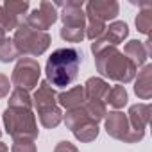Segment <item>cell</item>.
<instances>
[{"label": "cell", "instance_id": "ac0fdd59", "mask_svg": "<svg viewBox=\"0 0 152 152\" xmlns=\"http://www.w3.org/2000/svg\"><path fill=\"white\" fill-rule=\"evenodd\" d=\"M13 152H36V147L31 140H16L13 145Z\"/></svg>", "mask_w": 152, "mask_h": 152}, {"label": "cell", "instance_id": "7c38bea8", "mask_svg": "<svg viewBox=\"0 0 152 152\" xmlns=\"http://www.w3.org/2000/svg\"><path fill=\"white\" fill-rule=\"evenodd\" d=\"M18 56V50L13 43V39L9 38H0V61L2 63H9Z\"/></svg>", "mask_w": 152, "mask_h": 152}, {"label": "cell", "instance_id": "603a6c76", "mask_svg": "<svg viewBox=\"0 0 152 152\" xmlns=\"http://www.w3.org/2000/svg\"><path fill=\"white\" fill-rule=\"evenodd\" d=\"M0 38H4V32H2V31H0Z\"/></svg>", "mask_w": 152, "mask_h": 152}, {"label": "cell", "instance_id": "30bf717a", "mask_svg": "<svg viewBox=\"0 0 152 152\" xmlns=\"http://www.w3.org/2000/svg\"><path fill=\"white\" fill-rule=\"evenodd\" d=\"M127 32H129V31H127V25H125L124 22H115L113 25H109V27H107L106 36H104L102 39H99L97 43H93V47H91L93 54H95V52H99L100 48L107 47V43H111V45L120 43V41L127 36Z\"/></svg>", "mask_w": 152, "mask_h": 152}, {"label": "cell", "instance_id": "2e32d148", "mask_svg": "<svg viewBox=\"0 0 152 152\" xmlns=\"http://www.w3.org/2000/svg\"><path fill=\"white\" fill-rule=\"evenodd\" d=\"M107 99H109V102H111L115 107H120V106L125 104V100H127V93H125V90H124L122 86H116L111 93H107Z\"/></svg>", "mask_w": 152, "mask_h": 152}, {"label": "cell", "instance_id": "277c9868", "mask_svg": "<svg viewBox=\"0 0 152 152\" xmlns=\"http://www.w3.org/2000/svg\"><path fill=\"white\" fill-rule=\"evenodd\" d=\"M4 122H6L7 132L11 136H15L16 140L18 138H22V140H25V138H36V134H38L34 116H32V113L29 109L11 107V109L6 111Z\"/></svg>", "mask_w": 152, "mask_h": 152}, {"label": "cell", "instance_id": "4fadbf2b", "mask_svg": "<svg viewBox=\"0 0 152 152\" xmlns=\"http://www.w3.org/2000/svg\"><path fill=\"white\" fill-rule=\"evenodd\" d=\"M9 106H11V107H23V109H29V107H31V99H29V95H27L23 90H16V91L11 95Z\"/></svg>", "mask_w": 152, "mask_h": 152}, {"label": "cell", "instance_id": "9c48e42d", "mask_svg": "<svg viewBox=\"0 0 152 152\" xmlns=\"http://www.w3.org/2000/svg\"><path fill=\"white\" fill-rule=\"evenodd\" d=\"M63 7L61 20L64 27H73V29H84V11H83V2H66V4H56Z\"/></svg>", "mask_w": 152, "mask_h": 152}, {"label": "cell", "instance_id": "5bb4252c", "mask_svg": "<svg viewBox=\"0 0 152 152\" xmlns=\"http://www.w3.org/2000/svg\"><path fill=\"white\" fill-rule=\"evenodd\" d=\"M61 38L72 43H77L84 38V29H73V27H63L61 29Z\"/></svg>", "mask_w": 152, "mask_h": 152}, {"label": "cell", "instance_id": "7a4b0ae2", "mask_svg": "<svg viewBox=\"0 0 152 152\" xmlns=\"http://www.w3.org/2000/svg\"><path fill=\"white\" fill-rule=\"evenodd\" d=\"M97 54H99L97 64H99V72L102 75H107V77H111V79L124 81V83L132 79L134 64L131 61H127L120 52H116L115 48L104 47Z\"/></svg>", "mask_w": 152, "mask_h": 152}, {"label": "cell", "instance_id": "8fae6325", "mask_svg": "<svg viewBox=\"0 0 152 152\" xmlns=\"http://www.w3.org/2000/svg\"><path fill=\"white\" fill-rule=\"evenodd\" d=\"M59 100H61V104L64 106V107H77L79 104H83V100H84V90L79 86V88H73V90H70L68 93H63V95H59Z\"/></svg>", "mask_w": 152, "mask_h": 152}, {"label": "cell", "instance_id": "9a60e30c", "mask_svg": "<svg viewBox=\"0 0 152 152\" xmlns=\"http://www.w3.org/2000/svg\"><path fill=\"white\" fill-rule=\"evenodd\" d=\"M4 9H6L11 16L18 18L20 15H25V11L29 9V2H6V4H4Z\"/></svg>", "mask_w": 152, "mask_h": 152}, {"label": "cell", "instance_id": "ffe728a7", "mask_svg": "<svg viewBox=\"0 0 152 152\" xmlns=\"http://www.w3.org/2000/svg\"><path fill=\"white\" fill-rule=\"evenodd\" d=\"M7 91H9V81H7V77L0 75V99L6 97V95H7Z\"/></svg>", "mask_w": 152, "mask_h": 152}, {"label": "cell", "instance_id": "6da1fadb", "mask_svg": "<svg viewBox=\"0 0 152 152\" xmlns=\"http://www.w3.org/2000/svg\"><path fill=\"white\" fill-rule=\"evenodd\" d=\"M83 54L77 48H59L52 52V56L47 61V79L56 88H66L70 86L79 72Z\"/></svg>", "mask_w": 152, "mask_h": 152}, {"label": "cell", "instance_id": "7402d4cb", "mask_svg": "<svg viewBox=\"0 0 152 152\" xmlns=\"http://www.w3.org/2000/svg\"><path fill=\"white\" fill-rule=\"evenodd\" d=\"M0 152H7V147L4 143H0Z\"/></svg>", "mask_w": 152, "mask_h": 152}, {"label": "cell", "instance_id": "8992f818", "mask_svg": "<svg viewBox=\"0 0 152 152\" xmlns=\"http://www.w3.org/2000/svg\"><path fill=\"white\" fill-rule=\"evenodd\" d=\"M38 79H39V64L34 59L25 57L16 64L13 73V83L18 86V90H32L38 84Z\"/></svg>", "mask_w": 152, "mask_h": 152}, {"label": "cell", "instance_id": "e0dca14e", "mask_svg": "<svg viewBox=\"0 0 152 152\" xmlns=\"http://www.w3.org/2000/svg\"><path fill=\"white\" fill-rule=\"evenodd\" d=\"M104 31H106V25L104 23H100V22H90L88 31H86V36L91 38V39H95V38H100Z\"/></svg>", "mask_w": 152, "mask_h": 152}, {"label": "cell", "instance_id": "52a82bcc", "mask_svg": "<svg viewBox=\"0 0 152 152\" xmlns=\"http://www.w3.org/2000/svg\"><path fill=\"white\" fill-rule=\"evenodd\" d=\"M57 6L52 4V2H41L38 9H34L27 20H25V25H29L31 29L34 31H39V32H45L56 20H57Z\"/></svg>", "mask_w": 152, "mask_h": 152}, {"label": "cell", "instance_id": "5b68a950", "mask_svg": "<svg viewBox=\"0 0 152 152\" xmlns=\"http://www.w3.org/2000/svg\"><path fill=\"white\" fill-rule=\"evenodd\" d=\"M36 100V107L39 111V118H41V124L45 127H56L59 122H61V111L56 107V102H54V91L50 90L48 83H43L34 97Z\"/></svg>", "mask_w": 152, "mask_h": 152}, {"label": "cell", "instance_id": "ba28073f", "mask_svg": "<svg viewBox=\"0 0 152 152\" xmlns=\"http://www.w3.org/2000/svg\"><path fill=\"white\" fill-rule=\"evenodd\" d=\"M84 15H88L90 22L104 23L106 20H111L118 15V4L116 2H88Z\"/></svg>", "mask_w": 152, "mask_h": 152}, {"label": "cell", "instance_id": "44dd1931", "mask_svg": "<svg viewBox=\"0 0 152 152\" xmlns=\"http://www.w3.org/2000/svg\"><path fill=\"white\" fill-rule=\"evenodd\" d=\"M56 152H77V150H75V147H72L70 143H61L56 148Z\"/></svg>", "mask_w": 152, "mask_h": 152}, {"label": "cell", "instance_id": "d6986e66", "mask_svg": "<svg viewBox=\"0 0 152 152\" xmlns=\"http://www.w3.org/2000/svg\"><path fill=\"white\" fill-rule=\"evenodd\" d=\"M150 11H143L140 13V16L136 18V25L141 32H148V27H150Z\"/></svg>", "mask_w": 152, "mask_h": 152}, {"label": "cell", "instance_id": "3957f363", "mask_svg": "<svg viewBox=\"0 0 152 152\" xmlns=\"http://www.w3.org/2000/svg\"><path fill=\"white\" fill-rule=\"evenodd\" d=\"M18 54H27V56H39L48 48L50 36L47 32H39L31 29L29 25L22 23L16 29L15 39H13Z\"/></svg>", "mask_w": 152, "mask_h": 152}]
</instances>
